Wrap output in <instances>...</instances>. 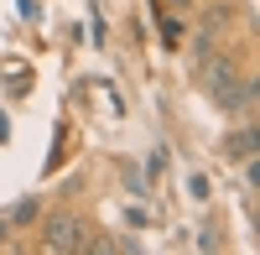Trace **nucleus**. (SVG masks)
<instances>
[{
  "label": "nucleus",
  "instance_id": "20e7f679",
  "mask_svg": "<svg viewBox=\"0 0 260 255\" xmlns=\"http://www.w3.org/2000/svg\"><path fill=\"white\" fill-rule=\"evenodd\" d=\"M234 78H240V68H234L229 57H213V62H208V73H203L198 83H203V94H208V99H219V94L229 89Z\"/></svg>",
  "mask_w": 260,
  "mask_h": 255
},
{
  "label": "nucleus",
  "instance_id": "7ed1b4c3",
  "mask_svg": "<svg viewBox=\"0 0 260 255\" xmlns=\"http://www.w3.org/2000/svg\"><path fill=\"white\" fill-rule=\"evenodd\" d=\"M255 151H260V131H255V120H234V131L219 141V156L240 167V162H250Z\"/></svg>",
  "mask_w": 260,
  "mask_h": 255
},
{
  "label": "nucleus",
  "instance_id": "6e6552de",
  "mask_svg": "<svg viewBox=\"0 0 260 255\" xmlns=\"http://www.w3.org/2000/svg\"><path fill=\"white\" fill-rule=\"evenodd\" d=\"M198 245H203V250H219V245H224V235H219V229H203V240H198Z\"/></svg>",
  "mask_w": 260,
  "mask_h": 255
},
{
  "label": "nucleus",
  "instance_id": "39448f33",
  "mask_svg": "<svg viewBox=\"0 0 260 255\" xmlns=\"http://www.w3.org/2000/svg\"><path fill=\"white\" fill-rule=\"evenodd\" d=\"M6 219H11V229H31V224L42 219V193H26L21 203H11Z\"/></svg>",
  "mask_w": 260,
  "mask_h": 255
},
{
  "label": "nucleus",
  "instance_id": "0eeeda50",
  "mask_svg": "<svg viewBox=\"0 0 260 255\" xmlns=\"http://www.w3.org/2000/svg\"><path fill=\"white\" fill-rule=\"evenodd\" d=\"M192 198H198V203H208L213 193H208V177H192Z\"/></svg>",
  "mask_w": 260,
  "mask_h": 255
},
{
  "label": "nucleus",
  "instance_id": "9d476101",
  "mask_svg": "<svg viewBox=\"0 0 260 255\" xmlns=\"http://www.w3.org/2000/svg\"><path fill=\"white\" fill-rule=\"evenodd\" d=\"M6 240H11V219L0 214V245H6Z\"/></svg>",
  "mask_w": 260,
  "mask_h": 255
},
{
  "label": "nucleus",
  "instance_id": "f03ea898",
  "mask_svg": "<svg viewBox=\"0 0 260 255\" xmlns=\"http://www.w3.org/2000/svg\"><path fill=\"white\" fill-rule=\"evenodd\" d=\"M213 104H219V115H224L229 125H234V120H255V104H260V83L240 73V78H234V83H229V89H224L219 99H213Z\"/></svg>",
  "mask_w": 260,
  "mask_h": 255
},
{
  "label": "nucleus",
  "instance_id": "1a4fd4ad",
  "mask_svg": "<svg viewBox=\"0 0 260 255\" xmlns=\"http://www.w3.org/2000/svg\"><path fill=\"white\" fill-rule=\"evenodd\" d=\"M167 6H172V11H182V16H187L192 6H198V0H167Z\"/></svg>",
  "mask_w": 260,
  "mask_h": 255
},
{
  "label": "nucleus",
  "instance_id": "f257e3e1",
  "mask_svg": "<svg viewBox=\"0 0 260 255\" xmlns=\"http://www.w3.org/2000/svg\"><path fill=\"white\" fill-rule=\"evenodd\" d=\"M89 235H94V224L83 219L78 208H52V214L42 219V250L47 255H78Z\"/></svg>",
  "mask_w": 260,
  "mask_h": 255
},
{
  "label": "nucleus",
  "instance_id": "423d86ee",
  "mask_svg": "<svg viewBox=\"0 0 260 255\" xmlns=\"http://www.w3.org/2000/svg\"><path fill=\"white\" fill-rule=\"evenodd\" d=\"M161 37H167V47H177V42L187 37V21H182V16H172V21H167V31H161Z\"/></svg>",
  "mask_w": 260,
  "mask_h": 255
}]
</instances>
